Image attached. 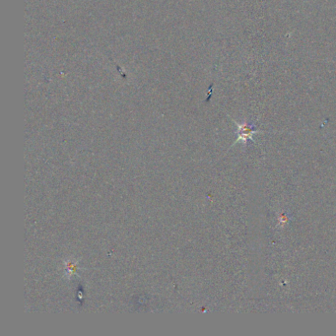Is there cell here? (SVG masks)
<instances>
[{
    "label": "cell",
    "instance_id": "obj_1",
    "mask_svg": "<svg viewBox=\"0 0 336 336\" xmlns=\"http://www.w3.org/2000/svg\"><path fill=\"white\" fill-rule=\"evenodd\" d=\"M238 126V140L237 142H242L245 144L249 140H254L253 136L256 133H258L259 131L255 128L254 125L248 123L247 121L244 122H236Z\"/></svg>",
    "mask_w": 336,
    "mask_h": 336
}]
</instances>
